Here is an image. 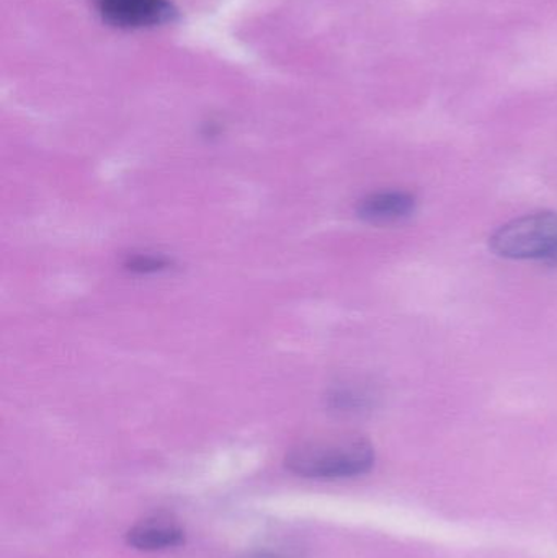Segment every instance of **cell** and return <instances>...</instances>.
<instances>
[{
  "label": "cell",
  "instance_id": "5b68a950",
  "mask_svg": "<svg viewBox=\"0 0 557 558\" xmlns=\"http://www.w3.org/2000/svg\"><path fill=\"white\" fill-rule=\"evenodd\" d=\"M185 541V533L172 518L157 517L146 518L141 523L134 524L126 533L128 546L146 553L172 549Z\"/></svg>",
  "mask_w": 557,
  "mask_h": 558
},
{
  "label": "cell",
  "instance_id": "3957f363",
  "mask_svg": "<svg viewBox=\"0 0 557 558\" xmlns=\"http://www.w3.org/2000/svg\"><path fill=\"white\" fill-rule=\"evenodd\" d=\"M105 22L118 28L136 29L173 22L175 7L167 0H92Z\"/></svg>",
  "mask_w": 557,
  "mask_h": 558
},
{
  "label": "cell",
  "instance_id": "8992f818",
  "mask_svg": "<svg viewBox=\"0 0 557 558\" xmlns=\"http://www.w3.org/2000/svg\"><path fill=\"white\" fill-rule=\"evenodd\" d=\"M373 393L356 384H340L327 393V405L339 415H359L373 405Z\"/></svg>",
  "mask_w": 557,
  "mask_h": 558
},
{
  "label": "cell",
  "instance_id": "277c9868",
  "mask_svg": "<svg viewBox=\"0 0 557 558\" xmlns=\"http://www.w3.org/2000/svg\"><path fill=\"white\" fill-rule=\"evenodd\" d=\"M415 196L404 190L370 193L356 205V216L368 225L385 226L404 221L415 211Z\"/></svg>",
  "mask_w": 557,
  "mask_h": 558
},
{
  "label": "cell",
  "instance_id": "ba28073f",
  "mask_svg": "<svg viewBox=\"0 0 557 558\" xmlns=\"http://www.w3.org/2000/svg\"><path fill=\"white\" fill-rule=\"evenodd\" d=\"M241 558H280L275 556H268V554H251V556H245Z\"/></svg>",
  "mask_w": 557,
  "mask_h": 558
},
{
  "label": "cell",
  "instance_id": "7a4b0ae2",
  "mask_svg": "<svg viewBox=\"0 0 557 558\" xmlns=\"http://www.w3.org/2000/svg\"><path fill=\"white\" fill-rule=\"evenodd\" d=\"M491 248L510 260L557 264V213H535L500 226L491 235Z\"/></svg>",
  "mask_w": 557,
  "mask_h": 558
},
{
  "label": "cell",
  "instance_id": "6da1fadb",
  "mask_svg": "<svg viewBox=\"0 0 557 558\" xmlns=\"http://www.w3.org/2000/svg\"><path fill=\"white\" fill-rule=\"evenodd\" d=\"M375 464V448L360 436L317 439L291 449L284 459L288 471L304 478H352Z\"/></svg>",
  "mask_w": 557,
  "mask_h": 558
},
{
  "label": "cell",
  "instance_id": "52a82bcc",
  "mask_svg": "<svg viewBox=\"0 0 557 558\" xmlns=\"http://www.w3.org/2000/svg\"><path fill=\"white\" fill-rule=\"evenodd\" d=\"M173 262L164 255L136 254L130 255L124 262V268L134 275H157L169 271Z\"/></svg>",
  "mask_w": 557,
  "mask_h": 558
}]
</instances>
